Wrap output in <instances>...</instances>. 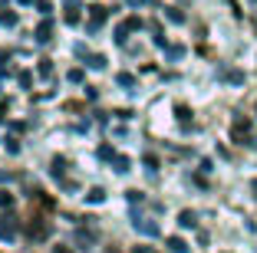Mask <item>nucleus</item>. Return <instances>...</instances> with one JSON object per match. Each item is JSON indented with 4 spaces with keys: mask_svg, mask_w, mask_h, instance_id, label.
<instances>
[{
    "mask_svg": "<svg viewBox=\"0 0 257 253\" xmlns=\"http://www.w3.org/2000/svg\"><path fill=\"white\" fill-rule=\"evenodd\" d=\"M254 112H257V105H254Z\"/></svg>",
    "mask_w": 257,
    "mask_h": 253,
    "instance_id": "nucleus-39",
    "label": "nucleus"
},
{
    "mask_svg": "<svg viewBox=\"0 0 257 253\" xmlns=\"http://www.w3.org/2000/svg\"><path fill=\"white\" fill-rule=\"evenodd\" d=\"M17 233H20V220H17L10 210H7V214H0V240H7V243H10Z\"/></svg>",
    "mask_w": 257,
    "mask_h": 253,
    "instance_id": "nucleus-4",
    "label": "nucleus"
},
{
    "mask_svg": "<svg viewBox=\"0 0 257 253\" xmlns=\"http://www.w3.org/2000/svg\"><path fill=\"white\" fill-rule=\"evenodd\" d=\"M17 79H20V86H23V89H27V86H30V79H33V76H30V73H20V76H17Z\"/></svg>",
    "mask_w": 257,
    "mask_h": 253,
    "instance_id": "nucleus-31",
    "label": "nucleus"
},
{
    "mask_svg": "<svg viewBox=\"0 0 257 253\" xmlns=\"http://www.w3.org/2000/svg\"><path fill=\"white\" fill-rule=\"evenodd\" d=\"M112 164H115V174H125L128 168H132V164H128V158H125V155H115V158H112Z\"/></svg>",
    "mask_w": 257,
    "mask_h": 253,
    "instance_id": "nucleus-19",
    "label": "nucleus"
},
{
    "mask_svg": "<svg viewBox=\"0 0 257 253\" xmlns=\"http://www.w3.org/2000/svg\"><path fill=\"white\" fill-rule=\"evenodd\" d=\"M37 10L43 17H50V10H53V4H50V0H37Z\"/></svg>",
    "mask_w": 257,
    "mask_h": 253,
    "instance_id": "nucleus-25",
    "label": "nucleus"
},
{
    "mask_svg": "<svg viewBox=\"0 0 257 253\" xmlns=\"http://www.w3.org/2000/svg\"><path fill=\"white\" fill-rule=\"evenodd\" d=\"M53 253H73V250H69V246H56Z\"/></svg>",
    "mask_w": 257,
    "mask_h": 253,
    "instance_id": "nucleus-36",
    "label": "nucleus"
},
{
    "mask_svg": "<svg viewBox=\"0 0 257 253\" xmlns=\"http://www.w3.org/2000/svg\"><path fill=\"white\" fill-rule=\"evenodd\" d=\"M4 148H7L10 155H20V142H17V138H7V142H4Z\"/></svg>",
    "mask_w": 257,
    "mask_h": 253,
    "instance_id": "nucleus-24",
    "label": "nucleus"
},
{
    "mask_svg": "<svg viewBox=\"0 0 257 253\" xmlns=\"http://www.w3.org/2000/svg\"><path fill=\"white\" fill-rule=\"evenodd\" d=\"M162 10H165V17H168L172 23H185V14H182L178 7H162Z\"/></svg>",
    "mask_w": 257,
    "mask_h": 253,
    "instance_id": "nucleus-20",
    "label": "nucleus"
},
{
    "mask_svg": "<svg viewBox=\"0 0 257 253\" xmlns=\"http://www.w3.org/2000/svg\"><path fill=\"white\" fill-rule=\"evenodd\" d=\"M132 253H159V250H155V246H136Z\"/></svg>",
    "mask_w": 257,
    "mask_h": 253,
    "instance_id": "nucleus-33",
    "label": "nucleus"
},
{
    "mask_svg": "<svg viewBox=\"0 0 257 253\" xmlns=\"http://www.w3.org/2000/svg\"><path fill=\"white\" fill-rule=\"evenodd\" d=\"M178 223H182L185 230H188V227H198V214L195 210H182V214H178Z\"/></svg>",
    "mask_w": 257,
    "mask_h": 253,
    "instance_id": "nucleus-12",
    "label": "nucleus"
},
{
    "mask_svg": "<svg viewBox=\"0 0 257 253\" xmlns=\"http://www.w3.org/2000/svg\"><path fill=\"white\" fill-rule=\"evenodd\" d=\"M86 63L89 69H106V56H99V53H86Z\"/></svg>",
    "mask_w": 257,
    "mask_h": 253,
    "instance_id": "nucleus-15",
    "label": "nucleus"
},
{
    "mask_svg": "<svg viewBox=\"0 0 257 253\" xmlns=\"http://www.w3.org/2000/svg\"><path fill=\"white\" fill-rule=\"evenodd\" d=\"M250 191H254V197H257V181H254V184H250Z\"/></svg>",
    "mask_w": 257,
    "mask_h": 253,
    "instance_id": "nucleus-37",
    "label": "nucleus"
},
{
    "mask_svg": "<svg viewBox=\"0 0 257 253\" xmlns=\"http://www.w3.org/2000/svg\"><path fill=\"white\" fill-rule=\"evenodd\" d=\"M63 109L66 112H83V102H63Z\"/></svg>",
    "mask_w": 257,
    "mask_h": 253,
    "instance_id": "nucleus-29",
    "label": "nucleus"
},
{
    "mask_svg": "<svg viewBox=\"0 0 257 253\" xmlns=\"http://www.w3.org/2000/svg\"><path fill=\"white\" fill-rule=\"evenodd\" d=\"M50 233H53V220H46V210L33 207V214L27 217V237H30L33 243H43Z\"/></svg>",
    "mask_w": 257,
    "mask_h": 253,
    "instance_id": "nucleus-1",
    "label": "nucleus"
},
{
    "mask_svg": "<svg viewBox=\"0 0 257 253\" xmlns=\"http://www.w3.org/2000/svg\"><path fill=\"white\" fill-rule=\"evenodd\" d=\"M168 50V60H182L185 56V46H165Z\"/></svg>",
    "mask_w": 257,
    "mask_h": 253,
    "instance_id": "nucleus-23",
    "label": "nucleus"
},
{
    "mask_svg": "<svg viewBox=\"0 0 257 253\" xmlns=\"http://www.w3.org/2000/svg\"><path fill=\"white\" fill-rule=\"evenodd\" d=\"M7 109H10V102H7V99H0V119L7 115Z\"/></svg>",
    "mask_w": 257,
    "mask_h": 253,
    "instance_id": "nucleus-34",
    "label": "nucleus"
},
{
    "mask_svg": "<svg viewBox=\"0 0 257 253\" xmlns=\"http://www.w3.org/2000/svg\"><path fill=\"white\" fill-rule=\"evenodd\" d=\"M96 237H99V233L92 230V227H89V230H83V227L76 230V243H79V250H92V243H96Z\"/></svg>",
    "mask_w": 257,
    "mask_h": 253,
    "instance_id": "nucleus-9",
    "label": "nucleus"
},
{
    "mask_svg": "<svg viewBox=\"0 0 257 253\" xmlns=\"http://www.w3.org/2000/svg\"><path fill=\"white\" fill-rule=\"evenodd\" d=\"M14 178V171H4V168H0V181H10Z\"/></svg>",
    "mask_w": 257,
    "mask_h": 253,
    "instance_id": "nucleus-35",
    "label": "nucleus"
},
{
    "mask_svg": "<svg viewBox=\"0 0 257 253\" xmlns=\"http://www.w3.org/2000/svg\"><path fill=\"white\" fill-rule=\"evenodd\" d=\"M30 204H33V207H40V210H46V214L56 210V201L43 191V187H33V191H30Z\"/></svg>",
    "mask_w": 257,
    "mask_h": 253,
    "instance_id": "nucleus-5",
    "label": "nucleus"
},
{
    "mask_svg": "<svg viewBox=\"0 0 257 253\" xmlns=\"http://www.w3.org/2000/svg\"><path fill=\"white\" fill-rule=\"evenodd\" d=\"M86 201L89 204H102L106 201V191H102V187H89V191H86Z\"/></svg>",
    "mask_w": 257,
    "mask_h": 253,
    "instance_id": "nucleus-14",
    "label": "nucleus"
},
{
    "mask_svg": "<svg viewBox=\"0 0 257 253\" xmlns=\"http://www.w3.org/2000/svg\"><path fill=\"white\" fill-rule=\"evenodd\" d=\"M0 207H14V194H10V191H4V187H0Z\"/></svg>",
    "mask_w": 257,
    "mask_h": 253,
    "instance_id": "nucleus-22",
    "label": "nucleus"
},
{
    "mask_svg": "<svg viewBox=\"0 0 257 253\" xmlns=\"http://www.w3.org/2000/svg\"><path fill=\"white\" fill-rule=\"evenodd\" d=\"M50 174H53L56 181H63V174H66V158H53V168H50Z\"/></svg>",
    "mask_w": 257,
    "mask_h": 253,
    "instance_id": "nucleus-13",
    "label": "nucleus"
},
{
    "mask_svg": "<svg viewBox=\"0 0 257 253\" xmlns=\"http://www.w3.org/2000/svg\"><path fill=\"white\" fill-rule=\"evenodd\" d=\"M145 23L139 20V17H128V20H122L119 27H115V43L119 46H125V40H128V33H136V30H142Z\"/></svg>",
    "mask_w": 257,
    "mask_h": 253,
    "instance_id": "nucleus-3",
    "label": "nucleus"
},
{
    "mask_svg": "<svg viewBox=\"0 0 257 253\" xmlns=\"http://www.w3.org/2000/svg\"><path fill=\"white\" fill-rule=\"evenodd\" d=\"M128 7H145V4H152V0H125Z\"/></svg>",
    "mask_w": 257,
    "mask_h": 253,
    "instance_id": "nucleus-32",
    "label": "nucleus"
},
{
    "mask_svg": "<svg viewBox=\"0 0 257 253\" xmlns=\"http://www.w3.org/2000/svg\"><path fill=\"white\" fill-rule=\"evenodd\" d=\"M63 23L76 27L79 23V0H66V10H63Z\"/></svg>",
    "mask_w": 257,
    "mask_h": 253,
    "instance_id": "nucleus-10",
    "label": "nucleus"
},
{
    "mask_svg": "<svg viewBox=\"0 0 257 253\" xmlns=\"http://www.w3.org/2000/svg\"><path fill=\"white\" fill-rule=\"evenodd\" d=\"M175 115H178V122H182L185 128L191 125V109H188V105H175Z\"/></svg>",
    "mask_w": 257,
    "mask_h": 253,
    "instance_id": "nucleus-16",
    "label": "nucleus"
},
{
    "mask_svg": "<svg viewBox=\"0 0 257 253\" xmlns=\"http://www.w3.org/2000/svg\"><path fill=\"white\" fill-rule=\"evenodd\" d=\"M66 79H69V82H83V69H69Z\"/></svg>",
    "mask_w": 257,
    "mask_h": 253,
    "instance_id": "nucleus-27",
    "label": "nucleus"
},
{
    "mask_svg": "<svg viewBox=\"0 0 257 253\" xmlns=\"http://www.w3.org/2000/svg\"><path fill=\"white\" fill-rule=\"evenodd\" d=\"M33 40H37L40 46H46V43H50V40H53V20H50V17H46V20L40 23L37 30H33Z\"/></svg>",
    "mask_w": 257,
    "mask_h": 253,
    "instance_id": "nucleus-7",
    "label": "nucleus"
},
{
    "mask_svg": "<svg viewBox=\"0 0 257 253\" xmlns=\"http://www.w3.org/2000/svg\"><path fill=\"white\" fill-rule=\"evenodd\" d=\"M106 17H109V10L102 7V4H92L89 7V27H86V33H96L102 23H106Z\"/></svg>",
    "mask_w": 257,
    "mask_h": 253,
    "instance_id": "nucleus-6",
    "label": "nucleus"
},
{
    "mask_svg": "<svg viewBox=\"0 0 257 253\" xmlns=\"http://www.w3.org/2000/svg\"><path fill=\"white\" fill-rule=\"evenodd\" d=\"M254 4H257V0H254Z\"/></svg>",
    "mask_w": 257,
    "mask_h": 253,
    "instance_id": "nucleus-40",
    "label": "nucleus"
},
{
    "mask_svg": "<svg viewBox=\"0 0 257 253\" xmlns=\"http://www.w3.org/2000/svg\"><path fill=\"white\" fill-rule=\"evenodd\" d=\"M115 82H119L122 89H132V86H136V76H132V73H119V76H115Z\"/></svg>",
    "mask_w": 257,
    "mask_h": 253,
    "instance_id": "nucleus-21",
    "label": "nucleus"
},
{
    "mask_svg": "<svg viewBox=\"0 0 257 253\" xmlns=\"http://www.w3.org/2000/svg\"><path fill=\"white\" fill-rule=\"evenodd\" d=\"M20 4H33V0H20Z\"/></svg>",
    "mask_w": 257,
    "mask_h": 253,
    "instance_id": "nucleus-38",
    "label": "nucleus"
},
{
    "mask_svg": "<svg viewBox=\"0 0 257 253\" xmlns=\"http://www.w3.org/2000/svg\"><path fill=\"white\" fill-rule=\"evenodd\" d=\"M99 158H106V161H112V158H115V151L109 148V145H102V148H99Z\"/></svg>",
    "mask_w": 257,
    "mask_h": 253,
    "instance_id": "nucleus-28",
    "label": "nucleus"
},
{
    "mask_svg": "<svg viewBox=\"0 0 257 253\" xmlns=\"http://www.w3.org/2000/svg\"><path fill=\"white\" fill-rule=\"evenodd\" d=\"M231 142H237V145H257L254 142V122H250L247 115H234V119H231Z\"/></svg>",
    "mask_w": 257,
    "mask_h": 253,
    "instance_id": "nucleus-2",
    "label": "nucleus"
},
{
    "mask_svg": "<svg viewBox=\"0 0 257 253\" xmlns=\"http://www.w3.org/2000/svg\"><path fill=\"white\" fill-rule=\"evenodd\" d=\"M145 164H149V171H159V158H152V155H145Z\"/></svg>",
    "mask_w": 257,
    "mask_h": 253,
    "instance_id": "nucleus-30",
    "label": "nucleus"
},
{
    "mask_svg": "<svg viewBox=\"0 0 257 253\" xmlns=\"http://www.w3.org/2000/svg\"><path fill=\"white\" fill-rule=\"evenodd\" d=\"M165 246H168V250H172V253H188V250H191V246L185 243L182 237H168V240H165Z\"/></svg>",
    "mask_w": 257,
    "mask_h": 253,
    "instance_id": "nucleus-11",
    "label": "nucleus"
},
{
    "mask_svg": "<svg viewBox=\"0 0 257 253\" xmlns=\"http://www.w3.org/2000/svg\"><path fill=\"white\" fill-rule=\"evenodd\" d=\"M17 20H20V17H17L14 10H0V27H17Z\"/></svg>",
    "mask_w": 257,
    "mask_h": 253,
    "instance_id": "nucleus-17",
    "label": "nucleus"
},
{
    "mask_svg": "<svg viewBox=\"0 0 257 253\" xmlns=\"http://www.w3.org/2000/svg\"><path fill=\"white\" fill-rule=\"evenodd\" d=\"M40 76H53V63L50 60H40Z\"/></svg>",
    "mask_w": 257,
    "mask_h": 253,
    "instance_id": "nucleus-26",
    "label": "nucleus"
},
{
    "mask_svg": "<svg viewBox=\"0 0 257 253\" xmlns=\"http://www.w3.org/2000/svg\"><path fill=\"white\" fill-rule=\"evenodd\" d=\"M221 79H227V82H244V73H241V69H221Z\"/></svg>",
    "mask_w": 257,
    "mask_h": 253,
    "instance_id": "nucleus-18",
    "label": "nucleus"
},
{
    "mask_svg": "<svg viewBox=\"0 0 257 253\" xmlns=\"http://www.w3.org/2000/svg\"><path fill=\"white\" fill-rule=\"evenodd\" d=\"M132 227H136L139 233H145V237H159V223L149 220V217H136V220H132Z\"/></svg>",
    "mask_w": 257,
    "mask_h": 253,
    "instance_id": "nucleus-8",
    "label": "nucleus"
}]
</instances>
